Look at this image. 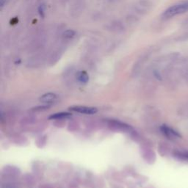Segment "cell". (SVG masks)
I'll return each instance as SVG.
<instances>
[{"mask_svg": "<svg viewBox=\"0 0 188 188\" xmlns=\"http://www.w3.org/2000/svg\"><path fill=\"white\" fill-rule=\"evenodd\" d=\"M188 11V2L180 3L173 5L165 11L162 16L165 19L172 18L176 15L182 14Z\"/></svg>", "mask_w": 188, "mask_h": 188, "instance_id": "1", "label": "cell"}, {"mask_svg": "<svg viewBox=\"0 0 188 188\" xmlns=\"http://www.w3.org/2000/svg\"><path fill=\"white\" fill-rule=\"evenodd\" d=\"M69 110L71 111H74L79 112V113L87 114V115H91L97 112V109L96 107H91L86 106H73L70 107Z\"/></svg>", "mask_w": 188, "mask_h": 188, "instance_id": "2", "label": "cell"}, {"mask_svg": "<svg viewBox=\"0 0 188 188\" xmlns=\"http://www.w3.org/2000/svg\"><path fill=\"white\" fill-rule=\"evenodd\" d=\"M107 28L108 30L114 32H123V30H124V27L122 24V23L118 21H112L107 26Z\"/></svg>", "mask_w": 188, "mask_h": 188, "instance_id": "3", "label": "cell"}, {"mask_svg": "<svg viewBox=\"0 0 188 188\" xmlns=\"http://www.w3.org/2000/svg\"><path fill=\"white\" fill-rule=\"evenodd\" d=\"M56 99V95L52 93H47V94H44L40 98V101L43 103H52Z\"/></svg>", "mask_w": 188, "mask_h": 188, "instance_id": "4", "label": "cell"}, {"mask_svg": "<svg viewBox=\"0 0 188 188\" xmlns=\"http://www.w3.org/2000/svg\"><path fill=\"white\" fill-rule=\"evenodd\" d=\"M161 130L162 131V132L167 137H180V135L179 133H177L176 131L173 130V129H170V128L167 127V126H162V127H161Z\"/></svg>", "mask_w": 188, "mask_h": 188, "instance_id": "5", "label": "cell"}, {"mask_svg": "<svg viewBox=\"0 0 188 188\" xmlns=\"http://www.w3.org/2000/svg\"><path fill=\"white\" fill-rule=\"evenodd\" d=\"M77 79L79 82L82 83H87L89 81V76L88 73L85 71H78L77 73Z\"/></svg>", "mask_w": 188, "mask_h": 188, "instance_id": "6", "label": "cell"}, {"mask_svg": "<svg viewBox=\"0 0 188 188\" xmlns=\"http://www.w3.org/2000/svg\"><path fill=\"white\" fill-rule=\"evenodd\" d=\"M71 116V113L69 112H59V113L52 114L49 117V119H64V118H68Z\"/></svg>", "mask_w": 188, "mask_h": 188, "instance_id": "7", "label": "cell"}, {"mask_svg": "<svg viewBox=\"0 0 188 188\" xmlns=\"http://www.w3.org/2000/svg\"><path fill=\"white\" fill-rule=\"evenodd\" d=\"M76 35V32L73 30H67L64 31L63 33V36L65 39H71Z\"/></svg>", "mask_w": 188, "mask_h": 188, "instance_id": "8", "label": "cell"}, {"mask_svg": "<svg viewBox=\"0 0 188 188\" xmlns=\"http://www.w3.org/2000/svg\"><path fill=\"white\" fill-rule=\"evenodd\" d=\"M45 12H46V6L44 4H41L39 5L38 8V13L39 15L40 18L44 19L45 17Z\"/></svg>", "mask_w": 188, "mask_h": 188, "instance_id": "9", "label": "cell"}, {"mask_svg": "<svg viewBox=\"0 0 188 188\" xmlns=\"http://www.w3.org/2000/svg\"><path fill=\"white\" fill-rule=\"evenodd\" d=\"M49 107V106H41V107H36L33 108V110L35 111H41V110H45Z\"/></svg>", "mask_w": 188, "mask_h": 188, "instance_id": "10", "label": "cell"}, {"mask_svg": "<svg viewBox=\"0 0 188 188\" xmlns=\"http://www.w3.org/2000/svg\"><path fill=\"white\" fill-rule=\"evenodd\" d=\"M5 2H6V0H0V6H1V7L5 6Z\"/></svg>", "mask_w": 188, "mask_h": 188, "instance_id": "11", "label": "cell"}]
</instances>
